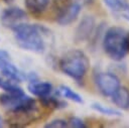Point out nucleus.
I'll list each match as a JSON object with an SVG mask.
<instances>
[{"instance_id":"obj_11","label":"nucleus","mask_w":129,"mask_h":128,"mask_svg":"<svg viewBox=\"0 0 129 128\" xmlns=\"http://www.w3.org/2000/svg\"><path fill=\"white\" fill-rule=\"evenodd\" d=\"M111 101L117 108L127 110L129 108V90L120 86L111 96Z\"/></svg>"},{"instance_id":"obj_3","label":"nucleus","mask_w":129,"mask_h":128,"mask_svg":"<svg viewBox=\"0 0 129 128\" xmlns=\"http://www.w3.org/2000/svg\"><path fill=\"white\" fill-rule=\"evenodd\" d=\"M105 53L115 61H121L129 52V35L121 27L108 28L103 38Z\"/></svg>"},{"instance_id":"obj_19","label":"nucleus","mask_w":129,"mask_h":128,"mask_svg":"<svg viewBox=\"0 0 129 128\" xmlns=\"http://www.w3.org/2000/svg\"><path fill=\"white\" fill-rule=\"evenodd\" d=\"M3 124H4V121H3V118L0 116V127H2L3 126Z\"/></svg>"},{"instance_id":"obj_12","label":"nucleus","mask_w":129,"mask_h":128,"mask_svg":"<svg viewBox=\"0 0 129 128\" xmlns=\"http://www.w3.org/2000/svg\"><path fill=\"white\" fill-rule=\"evenodd\" d=\"M55 94H57V96H59V97L69 99V100L74 101V102L79 103V104L84 103V100H83L82 96L80 94H78L77 92H75L72 88H70L69 86H66V85H60L56 89Z\"/></svg>"},{"instance_id":"obj_4","label":"nucleus","mask_w":129,"mask_h":128,"mask_svg":"<svg viewBox=\"0 0 129 128\" xmlns=\"http://www.w3.org/2000/svg\"><path fill=\"white\" fill-rule=\"evenodd\" d=\"M0 72L7 79L14 83H21L24 80L33 81L37 79L34 73H24L19 70L11 59L8 51L5 49H0Z\"/></svg>"},{"instance_id":"obj_8","label":"nucleus","mask_w":129,"mask_h":128,"mask_svg":"<svg viewBox=\"0 0 129 128\" xmlns=\"http://www.w3.org/2000/svg\"><path fill=\"white\" fill-rule=\"evenodd\" d=\"M95 18L92 15H86L82 18L79 25L76 27L74 38L77 42L89 40L94 32Z\"/></svg>"},{"instance_id":"obj_13","label":"nucleus","mask_w":129,"mask_h":128,"mask_svg":"<svg viewBox=\"0 0 129 128\" xmlns=\"http://www.w3.org/2000/svg\"><path fill=\"white\" fill-rule=\"evenodd\" d=\"M50 0H24L25 7L33 14L42 13L48 6Z\"/></svg>"},{"instance_id":"obj_9","label":"nucleus","mask_w":129,"mask_h":128,"mask_svg":"<svg viewBox=\"0 0 129 128\" xmlns=\"http://www.w3.org/2000/svg\"><path fill=\"white\" fill-rule=\"evenodd\" d=\"M27 89L33 96L38 97L39 99L45 98L51 95L53 92V86L51 83L46 81H38L37 79L30 81L27 85Z\"/></svg>"},{"instance_id":"obj_16","label":"nucleus","mask_w":129,"mask_h":128,"mask_svg":"<svg viewBox=\"0 0 129 128\" xmlns=\"http://www.w3.org/2000/svg\"><path fill=\"white\" fill-rule=\"evenodd\" d=\"M0 89L4 90V92H14L20 90L21 88L17 86V83H14L10 80H5L0 77Z\"/></svg>"},{"instance_id":"obj_22","label":"nucleus","mask_w":129,"mask_h":128,"mask_svg":"<svg viewBox=\"0 0 129 128\" xmlns=\"http://www.w3.org/2000/svg\"><path fill=\"white\" fill-rule=\"evenodd\" d=\"M128 35H129V33H128Z\"/></svg>"},{"instance_id":"obj_5","label":"nucleus","mask_w":129,"mask_h":128,"mask_svg":"<svg viewBox=\"0 0 129 128\" xmlns=\"http://www.w3.org/2000/svg\"><path fill=\"white\" fill-rule=\"evenodd\" d=\"M54 5L56 9L55 20L60 25H69L73 23L82 11V4L80 1L55 0Z\"/></svg>"},{"instance_id":"obj_20","label":"nucleus","mask_w":129,"mask_h":128,"mask_svg":"<svg viewBox=\"0 0 129 128\" xmlns=\"http://www.w3.org/2000/svg\"><path fill=\"white\" fill-rule=\"evenodd\" d=\"M5 3H11V2H13L14 0H3Z\"/></svg>"},{"instance_id":"obj_17","label":"nucleus","mask_w":129,"mask_h":128,"mask_svg":"<svg viewBox=\"0 0 129 128\" xmlns=\"http://www.w3.org/2000/svg\"><path fill=\"white\" fill-rule=\"evenodd\" d=\"M45 128H66L68 127V121L61 118H55L44 125Z\"/></svg>"},{"instance_id":"obj_6","label":"nucleus","mask_w":129,"mask_h":128,"mask_svg":"<svg viewBox=\"0 0 129 128\" xmlns=\"http://www.w3.org/2000/svg\"><path fill=\"white\" fill-rule=\"evenodd\" d=\"M94 81L99 92L105 97H111L121 86L120 79L114 73L98 72L94 76Z\"/></svg>"},{"instance_id":"obj_7","label":"nucleus","mask_w":129,"mask_h":128,"mask_svg":"<svg viewBox=\"0 0 129 128\" xmlns=\"http://www.w3.org/2000/svg\"><path fill=\"white\" fill-rule=\"evenodd\" d=\"M26 19V12L16 6H11L3 10L1 14V23L3 26L12 29Z\"/></svg>"},{"instance_id":"obj_21","label":"nucleus","mask_w":129,"mask_h":128,"mask_svg":"<svg viewBox=\"0 0 129 128\" xmlns=\"http://www.w3.org/2000/svg\"><path fill=\"white\" fill-rule=\"evenodd\" d=\"M127 20H128V21H129V18H128V19H127Z\"/></svg>"},{"instance_id":"obj_2","label":"nucleus","mask_w":129,"mask_h":128,"mask_svg":"<svg viewBox=\"0 0 129 128\" xmlns=\"http://www.w3.org/2000/svg\"><path fill=\"white\" fill-rule=\"evenodd\" d=\"M58 68L66 76L81 84L89 71L90 60L83 50L70 49L59 59Z\"/></svg>"},{"instance_id":"obj_15","label":"nucleus","mask_w":129,"mask_h":128,"mask_svg":"<svg viewBox=\"0 0 129 128\" xmlns=\"http://www.w3.org/2000/svg\"><path fill=\"white\" fill-rule=\"evenodd\" d=\"M91 108L93 110H95L96 112H98L100 114H103V115H107V116H121V112L119 110L107 107V106L102 105V104L97 103V102L93 103L91 105Z\"/></svg>"},{"instance_id":"obj_1","label":"nucleus","mask_w":129,"mask_h":128,"mask_svg":"<svg viewBox=\"0 0 129 128\" xmlns=\"http://www.w3.org/2000/svg\"><path fill=\"white\" fill-rule=\"evenodd\" d=\"M16 43L23 49L42 53L46 47L45 37L50 33L49 29L40 24L21 22L12 28Z\"/></svg>"},{"instance_id":"obj_10","label":"nucleus","mask_w":129,"mask_h":128,"mask_svg":"<svg viewBox=\"0 0 129 128\" xmlns=\"http://www.w3.org/2000/svg\"><path fill=\"white\" fill-rule=\"evenodd\" d=\"M109 10L124 19L129 18V2L127 0H103Z\"/></svg>"},{"instance_id":"obj_14","label":"nucleus","mask_w":129,"mask_h":128,"mask_svg":"<svg viewBox=\"0 0 129 128\" xmlns=\"http://www.w3.org/2000/svg\"><path fill=\"white\" fill-rule=\"evenodd\" d=\"M40 101H41V104L43 106L51 108V109H62V108L67 107L66 102L59 100L58 98H56L52 95H49L45 98H42V99H40Z\"/></svg>"},{"instance_id":"obj_18","label":"nucleus","mask_w":129,"mask_h":128,"mask_svg":"<svg viewBox=\"0 0 129 128\" xmlns=\"http://www.w3.org/2000/svg\"><path fill=\"white\" fill-rule=\"evenodd\" d=\"M68 126L70 127H74V128H86L87 125L86 123L84 122V120H82L81 118L79 117H71L68 121Z\"/></svg>"}]
</instances>
